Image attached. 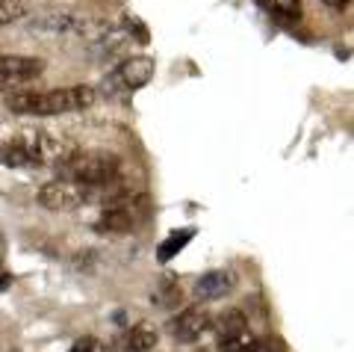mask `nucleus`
I'll list each match as a JSON object with an SVG mask.
<instances>
[{"label": "nucleus", "instance_id": "obj_1", "mask_svg": "<svg viewBox=\"0 0 354 352\" xmlns=\"http://www.w3.org/2000/svg\"><path fill=\"white\" fill-rule=\"evenodd\" d=\"M97 92L92 86H65L48 92H12L6 98V109L18 116H65L95 107Z\"/></svg>", "mask_w": 354, "mask_h": 352}, {"label": "nucleus", "instance_id": "obj_2", "mask_svg": "<svg viewBox=\"0 0 354 352\" xmlns=\"http://www.w3.org/2000/svg\"><path fill=\"white\" fill-rule=\"evenodd\" d=\"M53 169H57L59 181H74V184H83V186H101L113 184L121 172V163L113 151H97V148H88V151H62L57 160H53Z\"/></svg>", "mask_w": 354, "mask_h": 352}, {"label": "nucleus", "instance_id": "obj_3", "mask_svg": "<svg viewBox=\"0 0 354 352\" xmlns=\"http://www.w3.org/2000/svg\"><path fill=\"white\" fill-rule=\"evenodd\" d=\"M57 142L44 134H21L0 146V163L9 169H30V166H44L59 157Z\"/></svg>", "mask_w": 354, "mask_h": 352}, {"label": "nucleus", "instance_id": "obj_4", "mask_svg": "<svg viewBox=\"0 0 354 352\" xmlns=\"http://www.w3.org/2000/svg\"><path fill=\"white\" fill-rule=\"evenodd\" d=\"M30 33H48V36H106V24L68 12V9H44L30 21Z\"/></svg>", "mask_w": 354, "mask_h": 352}, {"label": "nucleus", "instance_id": "obj_5", "mask_svg": "<svg viewBox=\"0 0 354 352\" xmlns=\"http://www.w3.org/2000/svg\"><path fill=\"white\" fill-rule=\"evenodd\" d=\"M92 202H97L95 186H83V184H74V181L53 178L39 190V204L48 207V211H57V213L77 211V207L92 204Z\"/></svg>", "mask_w": 354, "mask_h": 352}, {"label": "nucleus", "instance_id": "obj_6", "mask_svg": "<svg viewBox=\"0 0 354 352\" xmlns=\"http://www.w3.org/2000/svg\"><path fill=\"white\" fill-rule=\"evenodd\" d=\"M153 71H157V65H153L151 57H130L118 65L115 71H109L106 74V80H104V92L106 95H130V92H136L142 89Z\"/></svg>", "mask_w": 354, "mask_h": 352}, {"label": "nucleus", "instance_id": "obj_7", "mask_svg": "<svg viewBox=\"0 0 354 352\" xmlns=\"http://www.w3.org/2000/svg\"><path fill=\"white\" fill-rule=\"evenodd\" d=\"M44 71L39 57H24V53H3L0 57V92H18L21 86L32 83Z\"/></svg>", "mask_w": 354, "mask_h": 352}, {"label": "nucleus", "instance_id": "obj_8", "mask_svg": "<svg viewBox=\"0 0 354 352\" xmlns=\"http://www.w3.org/2000/svg\"><path fill=\"white\" fill-rule=\"evenodd\" d=\"M209 326H213V317H209L207 308L204 305H189V308H183L177 317H171L165 328H169V335L177 340V344H195Z\"/></svg>", "mask_w": 354, "mask_h": 352}, {"label": "nucleus", "instance_id": "obj_9", "mask_svg": "<svg viewBox=\"0 0 354 352\" xmlns=\"http://www.w3.org/2000/svg\"><path fill=\"white\" fill-rule=\"evenodd\" d=\"M157 340H160L157 328L148 323H139V326L127 328L113 344V349H106V352H153L157 349Z\"/></svg>", "mask_w": 354, "mask_h": 352}, {"label": "nucleus", "instance_id": "obj_10", "mask_svg": "<svg viewBox=\"0 0 354 352\" xmlns=\"http://www.w3.org/2000/svg\"><path fill=\"white\" fill-rule=\"evenodd\" d=\"M234 290V276L227 270H213L201 276L195 281V296L201 302H216V299H225V296Z\"/></svg>", "mask_w": 354, "mask_h": 352}, {"label": "nucleus", "instance_id": "obj_11", "mask_svg": "<svg viewBox=\"0 0 354 352\" xmlns=\"http://www.w3.org/2000/svg\"><path fill=\"white\" fill-rule=\"evenodd\" d=\"M136 228V216H133V211L127 204H109L106 211L101 213V219H97V231H109V234H127V231Z\"/></svg>", "mask_w": 354, "mask_h": 352}, {"label": "nucleus", "instance_id": "obj_12", "mask_svg": "<svg viewBox=\"0 0 354 352\" xmlns=\"http://www.w3.org/2000/svg\"><path fill=\"white\" fill-rule=\"evenodd\" d=\"M245 328H248V320H245V314H242L239 308H230V311L216 317V332H218V337L239 335V332H245Z\"/></svg>", "mask_w": 354, "mask_h": 352}, {"label": "nucleus", "instance_id": "obj_13", "mask_svg": "<svg viewBox=\"0 0 354 352\" xmlns=\"http://www.w3.org/2000/svg\"><path fill=\"white\" fill-rule=\"evenodd\" d=\"M195 237V231L192 228H183V231H174V234L169 240H162V246L157 249V261L160 263H169L177 252H183V246L189 243V240Z\"/></svg>", "mask_w": 354, "mask_h": 352}, {"label": "nucleus", "instance_id": "obj_14", "mask_svg": "<svg viewBox=\"0 0 354 352\" xmlns=\"http://www.w3.org/2000/svg\"><path fill=\"white\" fill-rule=\"evenodd\" d=\"M218 349L221 352H257V337L245 328V332H239V335L218 337Z\"/></svg>", "mask_w": 354, "mask_h": 352}, {"label": "nucleus", "instance_id": "obj_15", "mask_svg": "<svg viewBox=\"0 0 354 352\" xmlns=\"http://www.w3.org/2000/svg\"><path fill=\"white\" fill-rule=\"evenodd\" d=\"M30 12L27 0H0V27L3 24H15Z\"/></svg>", "mask_w": 354, "mask_h": 352}, {"label": "nucleus", "instance_id": "obj_16", "mask_svg": "<svg viewBox=\"0 0 354 352\" xmlns=\"http://www.w3.org/2000/svg\"><path fill=\"white\" fill-rule=\"evenodd\" d=\"M180 296H183V293H180V284L171 281V279H165V281H162V288L153 293L151 299L157 302V305H162V308H174L177 302H180Z\"/></svg>", "mask_w": 354, "mask_h": 352}, {"label": "nucleus", "instance_id": "obj_17", "mask_svg": "<svg viewBox=\"0 0 354 352\" xmlns=\"http://www.w3.org/2000/svg\"><path fill=\"white\" fill-rule=\"evenodd\" d=\"M272 12L286 15V18H298L301 15V0H266Z\"/></svg>", "mask_w": 354, "mask_h": 352}, {"label": "nucleus", "instance_id": "obj_18", "mask_svg": "<svg viewBox=\"0 0 354 352\" xmlns=\"http://www.w3.org/2000/svg\"><path fill=\"white\" fill-rule=\"evenodd\" d=\"M68 352H106V346H104V340H97V337H92V335H86V337L77 340V344H74Z\"/></svg>", "mask_w": 354, "mask_h": 352}, {"label": "nucleus", "instance_id": "obj_19", "mask_svg": "<svg viewBox=\"0 0 354 352\" xmlns=\"http://www.w3.org/2000/svg\"><path fill=\"white\" fill-rule=\"evenodd\" d=\"M257 352H286V346H283V340L281 337H263V340H257Z\"/></svg>", "mask_w": 354, "mask_h": 352}, {"label": "nucleus", "instance_id": "obj_20", "mask_svg": "<svg viewBox=\"0 0 354 352\" xmlns=\"http://www.w3.org/2000/svg\"><path fill=\"white\" fill-rule=\"evenodd\" d=\"M9 284H12V279H9L6 272H0V293H3V290L9 288Z\"/></svg>", "mask_w": 354, "mask_h": 352}, {"label": "nucleus", "instance_id": "obj_21", "mask_svg": "<svg viewBox=\"0 0 354 352\" xmlns=\"http://www.w3.org/2000/svg\"><path fill=\"white\" fill-rule=\"evenodd\" d=\"M328 6H334V9H342V6H348V0H325Z\"/></svg>", "mask_w": 354, "mask_h": 352}, {"label": "nucleus", "instance_id": "obj_22", "mask_svg": "<svg viewBox=\"0 0 354 352\" xmlns=\"http://www.w3.org/2000/svg\"><path fill=\"white\" fill-rule=\"evenodd\" d=\"M3 258H6V243H3V237H0V267H3Z\"/></svg>", "mask_w": 354, "mask_h": 352}, {"label": "nucleus", "instance_id": "obj_23", "mask_svg": "<svg viewBox=\"0 0 354 352\" xmlns=\"http://www.w3.org/2000/svg\"><path fill=\"white\" fill-rule=\"evenodd\" d=\"M201 352H207V349H201Z\"/></svg>", "mask_w": 354, "mask_h": 352}]
</instances>
